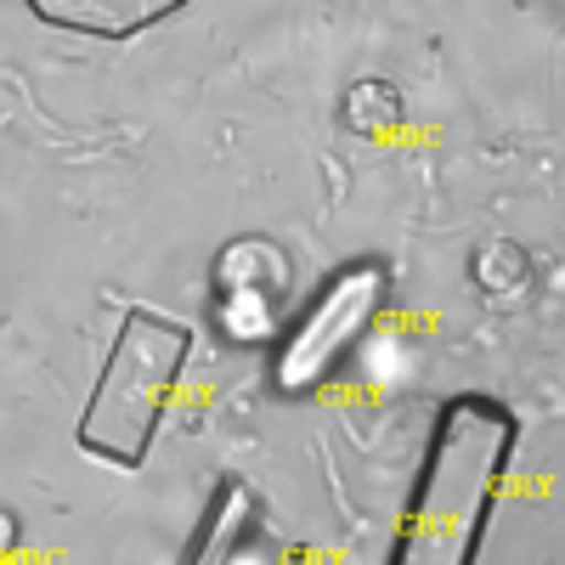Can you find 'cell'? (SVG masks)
Returning <instances> with one entry per match:
<instances>
[{
  "label": "cell",
  "instance_id": "4",
  "mask_svg": "<svg viewBox=\"0 0 565 565\" xmlns=\"http://www.w3.org/2000/svg\"><path fill=\"white\" fill-rule=\"evenodd\" d=\"M295 260L282 244L244 232L226 238L210 260V328L226 345H271L277 328L295 311Z\"/></svg>",
  "mask_w": 565,
  "mask_h": 565
},
{
  "label": "cell",
  "instance_id": "3",
  "mask_svg": "<svg viewBox=\"0 0 565 565\" xmlns=\"http://www.w3.org/2000/svg\"><path fill=\"white\" fill-rule=\"evenodd\" d=\"M385 306H391V266L380 255H356L340 271H328L317 282V295L277 328L271 362H266L271 391L282 402L317 396L356 356V345L385 317Z\"/></svg>",
  "mask_w": 565,
  "mask_h": 565
},
{
  "label": "cell",
  "instance_id": "7",
  "mask_svg": "<svg viewBox=\"0 0 565 565\" xmlns=\"http://www.w3.org/2000/svg\"><path fill=\"white\" fill-rule=\"evenodd\" d=\"M469 282H476L487 300H521L532 289V255L514 238H492V244L476 249V260H469Z\"/></svg>",
  "mask_w": 565,
  "mask_h": 565
},
{
  "label": "cell",
  "instance_id": "6",
  "mask_svg": "<svg viewBox=\"0 0 565 565\" xmlns=\"http://www.w3.org/2000/svg\"><path fill=\"white\" fill-rule=\"evenodd\" d=\"M34 23L63 29V34H90V40H130L170 23L186 12V0H23Z\"/></svg>",
  "mask_w": 565,
  "mask_h": 565
},
{
  "label": "cell",
  "instance_id": "8",
  "mask_svg": "<svg viewBox=\"0 0 565 565\" xmlns=\"http://www.w3.org/2000/svg\"><path fill=\"white\" fill-rule=\"evenodd\" d=\"M407 108H402V90L380 74H367V79H351L345 85V97H340V119L356 130V136H380L385 125H396Z\"/></svg>",
  "mask_w": 565,
  "mask_h": 565
},
{
  "label": "cell",
  "instance_id": "1",
  "mask_svg": "<svg viewBox=\"0 0 565 565\" xmlns=\"http://www.w3.org/2000/svg\"><path fill=\"white\" fill-rule=\"evenodd\" d=\"M521 452V418L487 391H458L436 407L418 476L402 503L391 565H469L487 543L509 463Z\"/></svg>",
  "mask_w": 565,
  "mask_h": 565
},
{
  "label": "cell",
  "instance_id": "2",
  "mask_svg": "<svg viewBox=\"0 0 565 565\" xmlns=\"http://www.w3.org/2000/svg\"><path fill=\"white\" fill-rule=\"evenodd\" d=\"M186 356H193V328L186 322L153 306H125L119 334L103 356V373L74 424L79 452H90L97 463H114V469L148 463Z\"/></svg>",
  "mask_w": 565,
  "mask_h": 565
},
{
  "label": "cell",
  "instance_id": "5",
  "mask_svg": "<svg viewBox=\"0 0 565 565\" xmlns=\"http://www.w3.org/2000/svg\"><path fill=\"white\" fill-rule=\"evenodd\" d=\"M266 509L255 498L249 481L238 476H221L204 514H199V532L193 543L181 548L186 565H204V559H249V554H266Z\"/></svg>",
  "mask_w": 565,
  "mask_h": 565
}]
</instances>
